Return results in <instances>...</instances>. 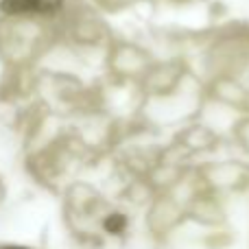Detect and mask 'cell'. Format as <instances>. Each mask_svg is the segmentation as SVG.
<instances>
[{"label":"cell","mask_w":249,"mask_h":249,"mask_svg":"<svg viewBox=\"0 0 249 249\" xmlns=\"http://www.w3.org/2000/svg\"><path fill=\"white\" fill-rule=\"evenodd\" d=\"M0 249H24V247H13V245H7V247H0Z\"/></svg>","instance_id":"obj_3"},{"label":"cell","mask_w":249,"mask_h":249,"mask_svg":"<svg viewBox=\"0 0 249 249\" xmlns=\"http://www.w3.org/2000/svg\"><path fill=\"white\" fill-rule=\"evenodd\" d=\"M61 7V0H2L0 9L9 16H26V13H37V16H51Z\"/></svg>","instance_id":"obj_1"},{"label":"cell","mask_w":249,"mask_h":249,"mask_svg":"<svg viewBox=\"0 0 249 249\" xmlns=\"http://www.w3.org/2000/svg\"><path fill=\"white\" fill-rule=\"evenodd\" d=\"M105 230H107V232H112V234L123 232V230H124V219H123L121 214L109 216V219L105 221Z\"/></svg>","instance_id":"obj_2"}]
</instances>
